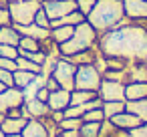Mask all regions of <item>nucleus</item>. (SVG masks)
<instances>
[{"label": "nucleus", "mask_w": 147, "mask_h": 137, "mask_svg": "<svg viewBox=\"0 0 147 137\" xmlns=\"http://www.w3.org/2000/svg\"><path fill=\"white\" fill-rule=\"evenodd\" d=\"M12 26L20 32V36H30V38H36L40 43L51 38V28H42L34 22H30V24H12Z\"/></svg>", "instance_id": "12"}, {"label": "nucleus", "mask_w": 147, "mask_h": 137, "mask_svg": "<svg viewBox=\"0 0 147 137\" xmlns=\"http://www.w3.org/2000/svg\"><path fill=\"white\" fill-rule=\"evenodd\" d=\"M49 115H51V117H53V119H55L57 123H61V121L65 119V115H63V111H51Z\"/></svg>", "instance_id": "45"}, {"label": "nucleus", "mask_w": 147, "mask_h": 137, "mask_svg": "<svg viewBox=\"0 0 147 137\" xmlns=\"http://www.w3.org/2000/svg\"><path fill=\"white\" fill-rule=\"evenodd\" d=\"M6 119V113H0V125H2V121Z\"/></svg>", "instance_id": "47"}, {"label": "nucleus", "mask_w": 147, "mask_h": 137, "mask_svg": "<svg viewBox=\"0 0 147 137\" xmlns=\"http://www.w3.org/2000/svg\"><path fill=\"white\" fill-rule=\"evenodd\" d=\"M109 121H111L115 127L123 129V131H131L133 127H137V125H141V123H143L137 115H133V113H131V111H127V109H125V111H121V113H117V115H115V117H111Z\"/></svg>", "instance_id": "13"}, {"label": "nucleus", "mask_w": 147, "mask_h": 137, "mask_svg": "<svg viewBox=\"0 0 147 137\" xmlns=\"http://www.w3.org/2000/svg\"><path fill=\"white\" fill-rule=\"evenodd\" d=\"M0 83H4L6 87H14L12 73H10V71H4V69H0Z\"/></svg>", "instance_id": "40"}, {"label": "nucleus", "mask_w": 147, "mask_h": 137, "mask_svg": "<svg viewBox=\"0 0 147 137\" xmlns=\"http://www.w3.org/2000/svg\"><path fill=\"white\" fill-rule=\"evenodd\" d=\"M97 93L95 91H81V89H73L71 91V105H83L91 99H95Z\"/></svg>", "instance_id": "27"}, {"label": "nucleus", "mask_w": 147, "mask_h": 137, "mask_svg": "<svg viewBox=\"0 0 147 137\" xmlns=\"http://www.w3.org/2000/svg\"><path fill=\"white\" fill-rule=\"evenodd\" d=\"M8 2H20V0H8Z\"/></svg>", "instance_id": "51"}, {"label": "nucleus", "mask_w": 147, "mask_h": 137, "mask_svg": "<svg viewBox=\"0 0 147 137\" xmlns=\"http://www.w3.org/2000/svg\"><path fill=\"white\" fill-rule=\"evenodd\" d=\"M26 121L28 119H24V117H6L2 121V125H0V129H2L4 135H16V133H22Z\"/></svg>", "instance_id": "16"}, {"label": "nucleus", "mask_w": 147, "mask_h": 137, "mask_svg": "<svg viewBox=\"0 0 147 137\" xmlns=\"http://www.w3.org/2000/svg\"><path fill=\"white\" fill-rule=\"evenodd\" d=\"M0 69L14 73L16 71V59H2V57H0Z\"/></svg>", "instance_id": "39"}, {"label": "nucleus", "mask_w": 147, "mask_h": 137, "mask_svg": "<svg viewBox=\"0 0 147 137\" xmlns=\"http://www.w3.org/2000/svg\"><path fill=\"white\" fill-rule=\"evenodd\" d=\"M0 137H6V135H4V133H2V129H0Z\"/></svg>", "instance_id": "50"}, {"label": "nucleus", "mask_w": 147, "mask_h": 137, "mask_svg": "<svg viewBox=\"0 0 147 137\" xmlns=\"http://www.w3.org/2000/svg\"><path fill=\"white\" fill-rule=\"evenodd\" d=\"M83 125V119L81 117H65L61 123H59V129L61 131H67V129H79Z\"/></svg>", "instance_id": "34"}, {"label": "nucleus", "mask_w": 147, "mask_h": 137, "mask_svg": "<svg viewBox=\"0 0 147 137\" xmlns=\"http://www.w3.org/2000/svg\"><path fill=\"white\" fill-rule=\"evenodd\" d=\"M105 61H107V71H125L129 67V61L121 57H105Z\"/></svg>", "instance_id": "30"}, {"label": "nucleus", "mask_w": 147, "mask_h": 137, "mask_svg": "<svg viewBox=\"0 0 147 137\" xmlns=\"http://www.w3.org/2000/svg\"><path fill=\"white\" fill-rule=\"evenodd\" d=\"M24 109H26V117H28V119H42V117H47V115L51 113L49 105L42 103V101H38L36 97L26 99V101H24Z\"/></svg>", "instance_id": "14"}, {"label": "nucleus", "mask_w": 147, "mask_h": 137, "mask_svg": "<svg viewBox=\"0 0 147 137\" xmlns=\"http://www.w3.org/2000/svg\"><path fill=\"white\" fill-rule=\"evenodd\" d=\"M40 6L49 14L51 22L67 16L73 10H77V2H75V0H40Z\"/></svg>", "instance_id": "7"}, {"label": "nucleus", "mask_w": 147, "mask_h": 137, "mask_svg": "<svg viewBox=\"0 0 147 137\" xmlns=\"http://www.w3.org/2000/svg\"><path fill=\"white\" fill-rule=\"evenodd\" d=\"M103 123V121H101ZM101 123H85L79 127V133L81 137H99V131H101Z\"/></svg>", "instance_id": "32"}, {"label": "nucleus", "mask_w": 147, "mask_h": 137, "mask_svg": "<svg viewBox=\"0 0 147 137\" xmlns=\"http://www.w3.org/2000/svg\"><path fill=\"white\" fill-rule=\"evenodd\" d=\"M97 49L105 57H121L129 63L147 61V28L137 22H123L117 28L99 34Z\"/></svg>", "instance_id": "1"}, {"label": "nucleus", "mask_w": 147, "mask_h": 137, "mask_svg": "<svg viewBox=\"0 0 147 137\" xmlns=\"http://www.w3.org/2000/svg\"><path fill=\"white\" fill-rule=\"evenodd\" d=\"M125 77H127V83H145L147 81V65L145 63H129V67L125 69Z\"/></svg>", "instance_id": "15"}, {"label": "nucleus", "mask_w": 147, "mask_h": 137, "mask_svg": "<svg viewBox=\"0 0 147 137\" xmlns=\"http://www.w3.org/2000/svg\"><path fill=\"white\" fill-rule=\"evenodd\" d=\"M45 87L49 89V91H57V89H61V85H59V81L53 77V75H49L47 77V81H45Z\"/></svg>", "instance_id": "41"}, {"label": "nucleus", "mask_w": 147, "mask_h": 137, "mask_svg": "<svg viewBox=\"0 0 147 137\" xmlns=\"http://www.w3.org/2000/svg\"><path fill=\"white\" fill-rule=\"evenodd\" d=\"M75 73H77V67L67 59V57H59L57 59V65L53 69V77L59 81L61 89H67V91H73L75 89Z\"/></svg>", "instance_id": "6"}, {"label": "nucleus", "mask_w": 147, "mask_h": 137, "mask_svg": "<svg viewBox=\"0 0 147 137\" xmlns=\"http://www.w3.org/2000/svg\"><path fill=\"white\" fill-rule=\"evenodd\" d=\"M0 8H8V0H0Z\"/></svg>", "instance_id": "46"}, {"label": "nucleus", "mask_w": 147, "mask_h": 137, "mask_svg": "<svg viewBox=\"0 0 147 137\" xmlns=\"http://www.w3.org/2000/svg\"><path fill=\"white\" fill-rule=\"evenodd\" d=\"M49 95H51V91H49L47 87H40V89L36 91V95H34V97H36L38 101H42V103H47V99H49Z\"/></svg>", "instance_id": "43"}, {"label": "nucleus", "mask_w": 147, "mask_h": 137, "mask_svg": "<svg viewBox=\"0 0 147 137\" xmlns=\"http://www.w3.org/2000/svg\"><path fill=\"white\" fill-rule=\"evenodd\" d=\"M24 105V91L18 87H6L0 93V113H6L14 107Z\"/></svg>", "instance_id": "9"}, {"label": "nucleus", "mask_w": 147, "mask_h": 137, "mask_svg": "<svg viewBox=\"0 0 147 137\" xmlns=\"http://www.w3.org/2000/svg\"><path fill=\"white\" fill-rule=\"evenodd\" d=\"M6 137H22L20 133H16V135H6Z\"/></svg>", "instance_id": "49"}, {"label": "nucleus", "mask_w": 147, "mask_h": 137, "mask_svg": "<svg viewBox=\"0 0 147 137\" xmlns=\"http://www.w3.org/2000/svg\"><path fill=\"white\" fill-rule=\"evenodd\" d=\"M97 40H99V32L87 20H83L81 24L75 26L73 36L67 43L59 45V55L61 57H71V55H77V53H83V51H89V49H97Z\"/></svg>", "instance_id": "3"}, {"label": "nucleus", "mask_w": 147, "mask_h": 137, "mask_svg": "<svg viewBox=\"0 0 147 137\" xmlns=\"http://www.w3.org/2000/svg\"><path fill=\"white\" fill-rule=\"evenodd\" d=\"M4 89H6V85H4V83H0V93H2Z\"/></svg>", "instance_id": "48"}, {"label": "nucleus", "mask_w": 147, "mask_h": 137, "mask_svg": "<svg viewBox=\"0 0 147 137\" xmlns=\"http://www.w3.org/2000/svg\"><path fill=\"white\" fill-rule=\"evenodd\" d=\"M101 109H103L105 119H111V117H115L117 113L125 111V101H103Z\"/></svg>", "instance_id": "26"}, {"label": "nucleus", "mask_w": 147, "mask_h": 137, "mask_svg": "<svg viewBox=\"0 0 147 137\" xmlns=\"http://www.w3.org/2000/svg\"><path fill=\"white\" fill-rule=\"evenodd\" d=\"M45 81H47V77H45V75H36V77H34V81L24 89V101H26V99H30V97H34V95H36V91H38L40 87H45Z\"/></svg>", "instance_id": "31"}, {"label": "nucleus", "mask_w": 147, "mask_h": 137, "mask_svg": "<svg viewBox=\"0 0 147 137\" xmlns=\"http://www.w3.org/2000/svg\"><path fill=\"white\" fill-rule=\"evenodd\" d=\"M145 65H147V61H145Z\"/></svg>", "instance_id": "53"}, {"label": "nucleus", "mask_w": 147, "mask_h": 137, "mask_svg": "<svg viewBox=\"0 0 147 137\" xmlns=\"http://www.w3.org/2000/svg\"><path fill=\"white\" fill-rule=\"evenodd\" d=\"M34 24H38V26H42V28H51V18H49V14L45 12L42 6H40V8L36 10V14H34Z\"/></svg>", "instance_id": "35"}, {"label": "nucleus", "mask_w": 147, "mask_h": 137, "mask_svg": "<svg viewBox=\"0 0 147 137\" xmlns=\"http://www.w3.org/2000/svg\"><path fill=\"white\" fill-rule=\"evenodd\" d=\"M73 32H75V26H67V24H63V26H53V28H51V40H53L55 45H63V43H67V40L73 36Z\"/></svg>", "instance_id": "20"}, {"label": "nucleus", "mask_w": 147, "mask_h": 137, "mask_svg": "<svg viewBox=\"0 0 147 137\" xmlns=\"http://www.w3.org/2000/svg\"><path fill=\"white\" fill-rule=\"evenodd\" d=\"M85 20V14H81L79 10H73V12H69L67 16H63V18H59V20H53L51 22V28L53 26H63V24H67V26H77V24H81Z\"/></svg>", "instance_id": "24"}, {"label": "nucleus", "mask_w": 147, "mask_h": 137, "mask_svg": "<svg viewBox=\"0 0 147 137\" xmlns=\"http://www.w3.org/2000/svg\"><path fill=\"white\" fill-rule=\"evenodd\" d=\"M85 20L99 34H105V32L117 28L119 24L127 22L129 18L125 16L123 0H97L93 10L85 16Z\"/></svg>", "instance_id": "2"}, {"label": "nucleus", "mask_w": 147, "mask_h": 137, "mask_svg": "<svg viewBox=\"0 0 147 137\" xmlns=\"http://www.w3.org/2000/svg\"><path fill=\"white\" fill-rule=\"evenodd\" d=\"M97 97L101 101H125V83L103 79L97 91Z\"/></svg>", "instance_id": "8"}, {"label": "nucleus", "mask_w": 147, "mask_h": 137, "mask_svg": "<svg viewBox=\"0 0 147 137\" xmlns=\"http://www.w3.org/2000/svg\"><path fill=\"white\" fill-rule=\"evenodd\" d=\"M57 137H61V135H57Z\"/></svg>", "instance_id": "52"}, {"label": "nucleus", "mask_w": 147, "mask_h": 137, "mask_svg": "<svg viewBox=\"0 0 147 137\" xmlns=\"http://www.w3.org/2000/svg\"><path fill=\"white\" fill-rule=\"evenodd\" d=\"M20 43V32L12 26V24H6V26H0V45H10V47H18Z\"/></svg>", "instance_id": "19"}, {"label": "nucleus", "mask_w": 147, "mask_h": 137, "mask_svg": "<svg viewBox=\"0 0 147 137\" xmlns=\"http://www.w3.org/2000/svg\"><path fill=\"white\" fill-rule=\"evenodd\" d=\"M75 67H81V65H93L95 59H97V49H89V51H83V53H77V55H71L67 57Z\"/></svg>", "instance_id": "22"}, {"label": "nucleus", "mask_w": 147, "mask_h": 137, "mask_svg": "<svg viewBox=\"0 0 147 137\" xmlns=\"http://www.w3.org/2000/svg\"><path fill=\"white\" fill-rule=\"evenodd\" d=\"M81 119L85 123H101V121H105V115H103V109L99 107V109H91V111L83 113Z\"/></svg>", "instance_id": "33"}, {"label": "nucleus", "mask_w": 147, "mask_h": 137, "mask_svg": "<svg viewBox=\"0 0 147 137\" xmlns=\"http://www.w3.org/2000/svg\"><path fill=\"white\" fill-rule=\"evenodd\" d=\"M6 24H12V22H10L8 8H0V26H6Z\"/></svg>", "instance_id": "42"}, {"label": "nucleus", "mask_w": 147, "mask_h": 137, "mask_svg": "<svg viewBox=\"0 0 147 137\" xmlns=\"http://www.w3.org/2000/svg\"><path fill=\"white\" fill-rule=\"evenodd\" d=\"M101 81H103V75L101 71L95 67V65H81L77 67V73H75V89H81V91H99L101 87Z\"/></svg>", "instance_id": "5"}, {"label": "nucleus", "mask_w": 147, "mask_h": 137, "mask_svg": "<svg viewBox=\"0 0 147 137\" xmlns=\"http://www.w3.org/2000/svg\"><path fill=\"white\" fill-rule=\"evenodd\" d=\"M47 105H49L51 111H65L71 105V91H67V89L51 91V95L47 99Z\"/></svg>", "instance_id": "11"}, {"label": "nucleus", "mask_w": 147, "mask_h": 137, "mask_svg": "<svg viewBox=\"0 0 147 137\" xmlns=\"http://www.w3.org/2000/svg\"><path fill=\"white\" fill-rule=\"evenodd\" d=\"M125 16L131 22L147 20V0H123Z\"/></svg>", "instance_id": "10"}, {"label": "nucleus", "mask_w": 147, "mask_h": 137, "mask_svg": "<svg viewBox=\"0 0 147 137\" xmlns=\"http://www.w3.org/2000/svg\"><path fill=\"white\" fill-rule=\"evenodd\" d=\"M20 135L22 137H49V131L40 119H28Z\"/></svg>", "instance_id": "17"}, {"label": "nucleus", "mask_w": 147, "mask_h": 137, "mask_svg": "<svg viewBox=\"0 0 147 137\" xmlns=\"http://www.w3.org/2000/svg\"><path fill=\"white\" fill-rule=\"evenodd\" d=\"M125 109L131 111L133 115H137L143 123H147V97L139 99V101H125Z\"/></svg>", "instance_id": "21"}, {"label": "nucleus", "mask_w": 147, "mask_h": 137, "mask_svg": "<svg viewBox=\"0 0 147 137\" xmlns=\"http://www.w3.org/2000/svg\"><path fill=\"white\" fill-rule=\"evenodd\" d=\"M129 137H147V123H141L129 131Z\"/></svg>", "instance_id": "38"}, {"label": "nucleus", "mask_w": 147, "mask_h": 137, "mask_svg": "<svg viewBox=\"0 0 147 137\" xmlns=\"http://www.w3.org/2000/svg\"><path fill=\"white\" fill-rule=\"evenodd\" d=\"M34 77H36V73H30V71H22V69H16L14 73H12V79H14V87H18V89H26L32 81H34Z\"/></svg>", "instance_id": "23"}, {"label": "nucleus", "mask_w": 147, "mask_h": 137, "mask_svg": "<svg viewBox=\"0 0 147 137\" xmlns=\"http://www.w3.org/2000/svg\"><path fill=\"white\" fill-rule=\"evenodd\" d=\"M16 69H22V71H30V73H36V75H42V65L38 63H32L24 57H16Z\"/></svg>", "instance_id": "28"}, {"label": "nucleus", "mask_w": 147, "mask_h": 137, "mask_svg": "<svg viewBox=\"0 0 147 137\" xmlns=\"http://www.w3.org/2000/svg\"><path fill=\"white\" fill-rule=\"evenodd\" d=\"M0 57H2V59H16L18 57V47L0 45Z\"/></svg>", "instance_id": "36"}, {"label": "nucleus", "mask_w": 147, "mask_h": 137, "mask_svg": "<svg viewBox=\"0 0 147 137\" xmlns=\"http://www.w3.org/2000/svg\"><path fill=\"white\" fill-rule=\"evenodd\" d=\"M75 2H77V10H79L81 14L87 16V14L93 10V6H95L97 0H75Z\"/></svg>", "instance_id": "37"}, {"label": "nucleus", "mask_w": 147, "mask_h": 137, "mask_svg": "<svg viewBox=\"0 0 147 137\" xmlns=\"http://www.w3.org/2000/svg\"><path fill=\"white\" fill-rule=\"evenodd\" d=\"M145 97H147V81L125 85V101H139V99H145Z\"/></svg>", "instance_id": "18"}, {"label": "nucleus", "mask_w": 147, "mask_h": 137, "mask_svg": "<svg viewBox=\"0 0 147 137\" xmlns=\"http://www.w3.org/2000/svg\"><path fill=\"white\" fill-rule=\"evenodd\" d=\"M40 8V0H20L8 2V14L12 24H30L34 22V14Z\"/></svg>", "instance_id": "4"}, {"label": "nucleus", "mask_w": 147, "mask_h": 137, "mask_svg": "<svg viewBox=\"0 0 147 137\" xmlns=\"http://www.w3.org/2000/svg\"><path fill=\"white\" fill-rule=\"evenodd\" d=\"M99 137H129V131H123L119 127H115L109 119H105L101 123V131H99Z\"/></svg>", "instance_id": "25"}, {"label": "nucleus", "mask_w": 147, "mask_h": 137, "mask_svg": "<svg viewBox=\"0 0 147 137\" xmlns=\"http://www.w3.org/2000/svg\"><path fill=\"white\" fill-rule=\"evenodd\" d=\"M59 135H61V137H81L79 129H67V131H61Z\"/></svg>", "instance_id": "44"}, {"label": "nucleus", "mask_w": 147, "mask_h": 137, "mask_svg": "<svg viewBox=\"0 0 147 137\" xmlns=\"http://www.w3.org/2000/svg\"><path fill=\"white\" fill-rule=\"evenodd\" d=\"M18 51H42V43L36 40V38H30V36H20V43H18Z\"/></svg>", "instance_id": "29"}]
</instances>
